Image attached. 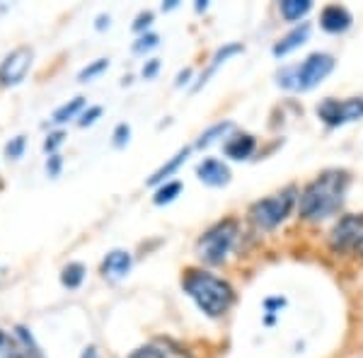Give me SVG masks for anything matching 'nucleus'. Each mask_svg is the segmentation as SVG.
Segmentation results:
<instances>
[{"mask_svg": "<svg viewBox=\"0 0 363 358\" xmlns=\"http://www.w3.org/2000/svg\"><path fill=\"white\" fill-rule=\"evenodd\" d=\"M107 68H109V61H107V58H97L95 63H90L87 68L80 70L78 80H80V83H87V80H92L95 75H99L102 70H107Z\"/></svg>", "mask_w": 363, "mask_h": 358, "instance_id": "obj_21", "label": "nucleus"}, {"mask_svg": "<svg viewBox=\"0 0 363 358\" xmlns=\"http://www.w3.org/2000/svg\"><path fill=\"white\" fill-rule=\"evenodd\" d=\"M0 358H17V351L15 346L8 342V339L0 334Z\"/></svg>", "mask_w": 363, "mask_h": 358, "instance_id": "obj_28", "label": "nucleus"}, {"mask_svg": "<svg viewBox=\"0 0 363 358\" xmlns=\"http://www.w3.org/2000/svg\"><path fill=\"white\" fill-rule=\"evenodd\" d=\"M85 107V97H75V99H70V102H66L63 107H58L54 111V116H51V121L54 124H63V121H68V119H73L75 114H78L80 109Z\"/></svg>", "mask_w": 363, "mask_h": 358, "instance_id": "obj_17", "label": "nucleus"}, {"mask_svg": "<svg viewBox=\"0 0 363 358\" xmlns=\"http://www.w3.org/2000/svg\"><path fill=\"white\" fill-rule=\"evenodd\" d=\"M150 22H153V13H140L136 17V22H133V29H136V32H143V29L148 27Z\"/></svg>", "mask_w": 363, "mask_h": 358, "instance_id": "obj_29", "label": "nucleus"}, {"mask_svg": "<svg viewBox=\"0 0 363 358\" xmlns=\"http://www.w3.org/2000/svg\"><path fill=\"white\" fill-rule=\"evenodd\" d=\"M34 358H37V356H34Z\"/></svg>", "mask_w": 363, "mask_h": 358, "instance_id": "obj_38", "label": "nucleus"}, {"mask_svg": "<svg viewBox=\"0 0 363 358\" xmlns=\"http://www.w3.org/2000/svg\"><path fill=\"white\" fill-rule=\"evenodd\" d=\"M83 279H85V267H83V264H78V262L68 264V267L63 269V274H61V281H63V286H66V289H78V286L83 284Z\"/></svg>", "mask_w": 363, "mask_h": 358, "instance_id": "obj_18", "label": "nucleus"}, {"mask_svg": "<svg viewBox=\"0 0 363 358\" xmlns=\"http://www.w3.org/2000/svg\"><path fill=\"white\" fill-rule=\"evenodd\" d=\"M363 240V216H344L339 218L330 235V247L335 252H349L359 247Z\"/></svg>", "mask_w": 363, "mask_h": 358, "instance_id": "obj_7", "label": "nucleus"}, {"mask_svg": "<svg viewBox=\"0 0 363 358\" xmlns=\"http://www.w3.org/2000/svg\"><path fill=\"white\" fill-rule=\"evenodd\" d=\"M294 203H296V189L289 186V189L274 194V196H267V198H262V201L252 203L250 218L257 228H262V230H272V228H277L279 223H284L289 218Z\"/></svg>", "mask_w": 363, "mask_h": 358, "instance_id": "obj_5", "label": "nucleus"}, {"mask_svg": "<svg viewBox=\"0 0 363 358\" xmlns=\"http://www.w3.org/2000/svg\"><path fill=\"white\" fill-rule=\"evenodd\" d=\"M349 189V174L330 169L320 174L315 181H310L306 191L301 194V216L306 220H325L335 216L344 203Z\"/></svg>", "mask_w": 363, "mask_h": 358, "instance_id": "obj_1", "label": "nucleus"}, {"mask_svg": "<svg viewBox=\"0 0 363 358\" xmlns=\"http://www.w3.org/2000/svg\"><path fill=\"white\" fill-rule=\"evenodd\" d=\"M189 152H191V148H182V150L177 152V155L172 157V160L165 162V165H162V167L157 169V172L153 174V177L148 179V184H160V181H165V177H169V174H172V172H177L179 165H184V162H186V157H189Z\"/></svg>", "mask_w": 363, "mask_h": 358, "instance_id": "obj_15", "label": "nucleus"}, {"mask_svg": "<svg viewBox=\"0 0 363 358\" xmlns=\"http://www.w3.org/2000/svg\"><path fill=\"white\" fill-rule=\"evenodd\" d=\"M104 25H107V27H109V17L99 15V17H97V29H104Z\"/></svg>", "mask_w": 363, "mask_h": 358, "instance_id": "obj_33", "label": "nucleus"}, {"mask_svg": "<svg viewBox=\"0 0 363 358\" xmlns=\"http://www.w3.org/2000/svg\"><path fill=\"white\" fill-rule=\"evenodd\" d=\"M22 150H25V136H17L5 145V155L13 157V160H17V157L22 155Z\"/></svg>", "mask_w": 363, "mask_h": 358, "instance_id": "obj_23", "label": "nucleus"}, {"mask_svg": "<svg viewBox=\"0 0 363 358\" xmlns=\"http://www.w3.org/2000/svg\"><path fill=\"white\" fill-rule=\"evenodd\" d=\"M196 10H199V13H201V10H206V0H199V3H196Z\"/></svg>", "mask_w": 363, "mask_h": 358, "instance_id": "obj_35", "label": "nucleus"}, {"mask_svg": "<svg viewBox=\"0 0 363 358\" xmlns=\"http://www.w3.org/2000/svg\"><path fill=\"white\" fill-rule=\"evenodd\" d=\"M308 37H310V25L308 22H303V25H298L291 29L289 34H286L281 42L274 46V56H286V54H291L294 49H298V46H303L308 42Z\"/></svg>", "mask_w": 363, "mask_h": 358, "instance_id": "obj_12", "label": "nucleus"}, {"mask_svg": "<svg viewBox=\"0 0 363 358\" xmlns=\"http://www.w3.org/2000/svg\"><path fill=\"white\" fill-rule=\"evenodd\" d=\"M179 191H182V181H167L165 186H160V189L155 191V198H153V201L157 203V206H162V203L174 201V198L179 196Z\"/></svg>", "mask_w": 363, "mask_h": 358, "instance_id": "obj_20", "label": "nucleus"}, {"mask_svg": "<svg viewBox=\"0 0 363 358\" xmlns=\"http://www.w3.org/2000/svg\"><path fill=\"white\" fill-rule=\"evenodd\" d=\"M99 116H102V107H90L83 116H80L78 124H80V126H92V124H95V121L99 119Z\"/></svg>", "mask_w": 363, "mask_h": 358, "instance_id": "obj_25", "label": "nucleus"}, {"mask_svg": "<svg viewBox=\"0 0 363 358\" xmlns=\"http://www.w3.org/2000/svg\"><path fill=\"white\" fill-rule=\"evenodd\" d=\"M131 269V254L124 250H112L102 262V272L109 279H124Z\"/></svg>", "mask_w": 363, "mask_h": 358, "instance_id": "obj_11", "label": "nucleus"}, {"mask_svg": "<svg viewBox=\"0 0 363 358\" xmlns=\"http://www.w3.org/2000/svg\"><path fill=\"white\" fill-rule=\"evenodd\" d=\"M284 298H277V301H267V308H277V305H284Z\"/></svg>", "mask_w": 363, "mask_h": 358, "instance_id": "obj_34", "label": "nucleus"}, {"mask_svg": "<svg viewBox=\"0 0 363 358\" xmlns=\"http://www.w3.org/2000/svg\"><path fill=\"white\" fill-rule=\"evenodd\" d=\"M128 358H165V354L160 349H155V346H140Z\"/></svg>", "mask_w": 363, "mask_h": 358, "instance_id": "obj_24", "label": "nucleus"}, {"mask_svg": "<svg viewBox=\"0 0 363 358\" xmlns=\"http://www.w3.org/2000/svg\"><path fill=\"white\" fill-rule=\"evenodd\" d=\"M29 66H32V49L20 46V49H15L13 54L3 61V66H0V83L17 85L27 75Z\"/></svg>", "mask_w": 363, "mask_h": 358, "instance_id": "obj_8", "label": "nucleus"}, {"mask_svg": "<svg viewBox=\"0 0 363 358\" xmlns=\"http://www.w3.org/2000/svg\"><path fill=\"white\" fill-rule=\"evenodd\" d=\"M196 177L208 186H225L230 181V169L220 160H216V157H208V160L199 162Z\"/></svg>", "mask_w": 363, "mask_h": 358, "instance_id": "obj_9", "label": "nucleus"}, {"mask_svg": "<svg viewBox=\"0 0 363 358\" xmlns=\"http://www.w3.org/2000/svg\"><path fill=\"white\" fill-rule=\"evenodd\" d=\"M157 42H160V37H157V34H143V37H140L138 42L133 44V51H136V54H143V51H148V49H153V46H157Z\"/></svg>", "mask_w": 363, "mask_h": 358, "instance_id": "obj_22", "label": "nucleus"}, {"mask_svg": "<svg viewBox=\"0 0 363 358\" xmlns=\"http://www.w3.org/2000/svg\"><path fill=\"white\" fill-rule=\"evenodd\" d=\"M157 68H160V61H148V66H143V78H153V75L157 73Z\"/></svg>", "mask_w": 363, "mask_h": 358, "instance_id": "obj_31", "label": "nucleus"}, {"mask_svg": "<svg viewBox=\"0 0 363 358\" xmlns=\"http://www.w3.org/2000/svg\"><path fill=\"white\" fill-rule=\"evenodd\" d=\"M242 51H245V49H242V44H225L223 49H218V51H216V56H213V61H211L208 70L201 75V80H199V83L194 85V90H199V87H201L203 83H208V78L216 73V70H218L220 63H225L228 58H230V56H235V54H242Z\"/></svg>", "mask_w": 363, "mask_h": 358, "instance_id": "obj_14", "label": "nucleus"}, {"mask_svg": "<svg viewBox=\"0 0 363 358\" xmlns=\"http://www.w3.org/2000/svg\"><path fill=\"white\" fill-rule=\"evenodd\" d=\"M318 114L325 124L330 126H342L349 124V121H356L363 116V99L354 97V99H325L322 104H318Z\"/></svg>", "mask_w": 363, "mask_h": 358, "instance_id": "obj_6", "label": "nucleus"}, {"mask_svg": "<svg viewBox=\"0 0 363 358\" xmlns=\"http://www.w3.org/2000/svg\"><path fill=\"white\" fill-rule=\"evenodd\" d=\"M320 27L330 34H339V32H347L351 27V13L342 5H327L320 15Z\"/></svg>", "mask_w": 363, "mask_h": 358, "instance_id": "obj_10", "label": "nucleus"}, {"mask_svg": "<svg viewBox=\"0 0 363 358\" xmlns=\"http://www.w3.org/2000/svg\"><path fill=\"white\" fill-rule=\"evenodd\" d=\"M46 172L51 174V177H56L58 172H61V155H51L49 162H46Z\"/></svg>", "mask_w": 363, "mask_h": 358, "instance_id": "obj_30", "label": "nucleus"}, {"mask_svg": "<svg viewBox=\"0 0 363 358\" xmlns=\"http://www.w3.org/2000/svg\"><path fill=\"white\" fill-rule=\"evenodd\" d=\"M238 240V223L235 220H220L211 230L201 235L196 242V252L206 264H223L225 257L230 254L233 245Z\"/></svg>", "mask_w": 363, "mask_h": 358, "instance_id": "obj_4", "label": "nucleus"}, {"mask_svg": "<svg viewBox=\"0 0 363 358\" xmlns=\"http://www.w3.org/2000/svg\"><path fill=\"white\" fill-rule=\"evenodd\" d=\"M310 10H313V3H310V0H284V3H281V15H284V20H289V22L301 20V17L308 15Z\"/></svg>", "mask_w": 363, "mask_h": 358, "instance_id": "obj_16", "label": "nucleus"}, {"mask_svg": "<svg viewBox=\"0 0 363 358\" xmlns=\"http://www.w3.org/2000/svg\"><path fill=\"white\" fill-rule=\"evenodd\" d=\"M335 70V58L330 54H310L301 66H289L277 75L279 85L286 90H313Z\"/></svg>", "mask_w": 363, "mask_h": 358, "instance_id": "obj_3", "label": "nucleus"}, {"mask_svg": "<svg viewBox=\"0 0 363 358\" xmlns=\"http://www.w3.org/2000/svg\"><path fill=\"white\" fill-rule=\"evenodd\" d=\"M128 136H131V128H128L126 124H119L114 131V145L116 148H121L124 143H128Z\"/></svg>", "mask_w": 363, "mask_h": 358, "instance_id": "obj_26", "label": "nucleus"}, {"mask_svg": "<svg viewBox=\"0 0 363 358\" xmlns=\"http://www.w3.org/2000/svg\"><path fill=\"white\" fill-rule=\"evenodd\" d=\"M359 252H361V254H363V240H361V245H359Z\"/></svg>", "mask_w": 363, "mask_h": 358, "instance_id": "obj_37", "label": "nucleus"}, {"mask_svg": "<svg viewBox=\"0 0 363 358\" xmlns=\"http://www.w3.org/2000/svg\"><path fill=\"white\" fill-rule=\"evenodd\" d=\"M182 286L189 293V298L199 305L201 313L208 317H220L230 310L235 303V291L228 281L218 279L211 272H201V269H189L182 279Z\"/></svg>", "mask_w": 363, "mask_h": 358, "instance_id": "obj_2", "label": "nucleus"}, {"mask_svg": "<svg viewBox=\"0 0 363 358\" xmlns=\"http://www.w3.org/2000/svg\"><path fill=\"white\" fill-rule=\"evenodd\" d=\"M85 358H95V349H90V351H87Z\"/></svg>", "mask_w": 363, "mask_h": 358, "instance_id": "obj_36", "label": "nucleus"}, {"mask_svg": "<svg viewBox=\"0 0 363 358\" xmlns=\"http://www.w3.org/2000/svg\"><path fill=\"white\" fill-rule=\"evenodd\" d=\"M189 75H191V68H184V70H182V73L177 75V85L186 83V80H189Z\"/></svg>", "mask_w": 363, "mask_h": 358, "instance_id": "obj_32", "label": "nucleus"}, {"mask_svg": "<svg viewBox=\"0 0 363 358\" xmlns=\"http://www.w3.org/2000/svg\"><path fill=\"white\" fill-rule=\"evenodd\" d=\"M255 145L257 143L252 136H235L223 145V152L230 160H247L252 152H255Z\"/></svg>", "mask_w": 363, "mask_h": 358, "instance_id": "obj_13", "label": "nucleus"}, {"mask_svg": "<svg viewBox=\"0 0 363 358\" xmlns=\"http://www.w3.org/2000/svg\"><path fill=\"white\" fill-rule=\"evenodd\" d=\"M233 128V124L230 121H220V124H216V126H211L208 131H203L201 136H199V140H196V148H206V145H211L213 143L216 138H223L228 131Z\"/></svg>", "mask_w": 363, "mask_h": 358, "instance_id": "obj_19", "label": "nucleus"}, {"mask_svg": "<svg viewBox=\"0 0 363 358\" xmlns=\"http://www.w3.org/2000/svg\"><path fill=\"white\" fill-rule=\"evenodd\" d=\"M63 138H66V133H63V131L51 133V136L44 140V150H46V152H54V150L58 148V145L63 143Z\"/></svg>", "mask_w": 363, "mask_h": 358, "instance_id": "obj_27", "label": "nucleus"}]
</instances>
